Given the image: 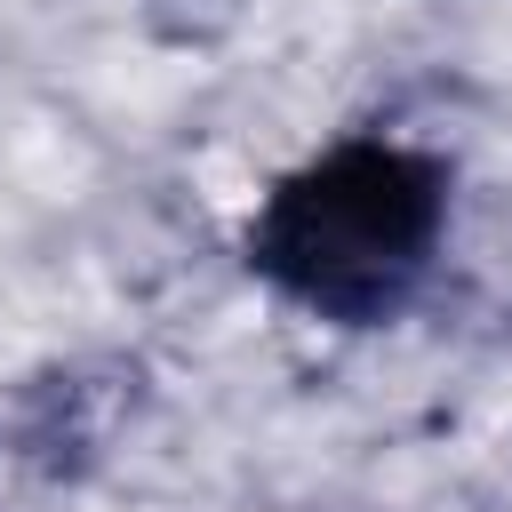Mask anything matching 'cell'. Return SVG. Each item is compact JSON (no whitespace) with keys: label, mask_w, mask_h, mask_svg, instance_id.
Returning <instances> with one entry per match:
<instances>
[{"label":"cell","mask_w":512,"mask_h":512,"mask_svg":"<svg viewBox=\"0 0 512 512\" xmlns=\"http://www.w3.org/2000/svg\"><path fill=\"white\" fill-rule=\"evenodd\" d=\"M448 160L408 136H336L248 216V272L328 320V328H384L432 280L448 240Z\"/></svg>","instance_id":"1"}]
</instances>
